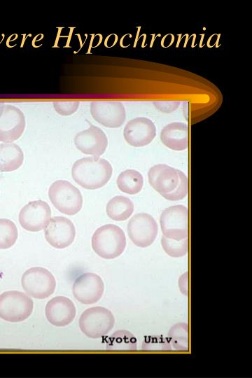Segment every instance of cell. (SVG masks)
Masks as SVG:
<instances>
[{"label":"cell","mask_w":252,"mask_h":378,"mask_svg":"<svg viewBox=\"0 0 252 378\" xmlns=\"http://www.w3.org/2000/svg\"><path fill=\"white\" fill-rule=\"evenodd\" d=\"M4 106H5V103L4 102H0V117L3 113Z\"/></svg>","instance_id":"obj_30"},{"label":"cell","mask_w":252,"mask_h":378,"mask_svg":"<svg viewBox=\"0 0 252 378\" xmlns=\"http://www.w3.org/2000/svg\"><path fill=\"white\" fill-rule=\"evenodd\" d=\"M31 298L18 290L6 291L0 295V318L9 322H20L33 312Z\"/></svg>","instance_id":"obj_5"},{"label":"cell","mask_w":252,"mask_h":378,"mask_svg":"<svg viewBox=\"0 0 252 378\" xmlns=\"http://www.w3.org/2000/svg\"><path fill=\"white\" fill-rule=\"evenodd\" d=\"M179 181L177 187L172 192L162 195V196L167 200L178 201L183 199L188 194V181L185 174L178 170Z\"/></svg>","instance_id":"obj_27"},{"label":"cell","mask_w":252,"mask_h":378,"mask_svg":"<svg viewBox=\"0 0 252 378\" xmlns=\"http://www.w3.org/2000/svg\"><path fill=\"white\" fill-rule=\"evenodd\" d=\"M160 140L167 148L174 150H184L188 147V127L181 122L165 125L160 133Z\"/></svg>","instance_id":"obj_18"},{"label":"cell","mask_w":252,"mask_h":378,"mask_svg":"<svg viewBox=\"0 0 252 378\" xmlns=\"http://www.w3.org/2000/svg\"><path fill=\"white\" fill-rule=\"evenodd\" d=\"M125 246V234L119 226L114 224L99 227L92 237V249L99 256L105 259L120 256Z\"/></svg>","instance_id":"obj_2"},{"label":"cell","mask_w":252,"mask_h":378,"mask_svg":"<svg viewBox=\"0 0 252 378\" xmlns=\"http://www.w3.org/2000/svg\"><path fill=\"white\" fill-rule=\"evenodd\" d=\"M123 136L127 143L132 146H145L155 137L156 127L149 118L137 117L127 122L124 127Z\"/></svg>","instance_id":"obj_14"},{"label":"cell","mask_w":252,"mask_h":378,"mask_svg":"<svg viewBox=\"0 0 252 378\" xmlns=\"http://www.w3.org/2000/svg\"><path fill=\"white\" fill-rule=\"evenodd\" d=\"M113 168L106 159L99 156L85 157L77 160L71 167L74 180L86 189H97L107 183Z\"/></svg>","instance_id":"obj_1"},{"label":"cell","mask_w":252,"mask_h":378,"mask_svg":"<svg viewBox=\"0 0 252 378\" xmlns=\"http://www.w3.org/2000/svg\"><path fill=\"white\" fill-rule=\"evenodd\" d=\"M115 318L112 312L103 307H93L85 310L79 318V328L89 338L98 339L107 335L113 328Z\"/></svg>","instance_id":"obj_4"},{"label":"cell","mask_w":252,"mask_h":378,"mask_svg":"<svg viewBox=\"0 0 252 378\" xmlns=\"http://www.w3.org/2000/svg\"><path fill=\"white\" fill-rule=\"evenodd\" d=\"M80 102L78 101H56L53 102V106L57 113L62 115H69L75 113Z\"/></svg>","instance_id":"obj_28"},{"label":"cell","mask_w":252,"mask_h":378,"mask_svg":"<svg viewBox=\"0 0 252 378\" xmlns=\"http://www.w3.org/2000/svg\"><path fill=\"white\" fill-rule=\"evenodd\" d=\"M48 196L56 209L63 214L74 215L82 208L83 196L80 190L68 181H54L48 189Z\"/></svg>","instance_id":"obj_3"},{"label":"cell","mask_w":252,"mask_h":378,"mask_svg":"<svg viewBox=\"0 0 252 378\" xmlns=\"http://www.w3.org/2000/svg\"><path fill=\"white\" fill-rule=\"evenodd\" d=\"M150 185L161 195L174 190L179 181L178 169L165 164H158L148 172Z\"/></svg>","instance_id":"obj_17"},{"label":"cell","mask_w":252,"mask_h":378,"mask_svg":"<svg viewBox=\"0 0 252 378\" xmlns=\"http://www.w3.org/2000/svg\"><path fill=\"white\" fill-rule=\"evenodd\" d=\"M106 349L112 351H136L137 341L130 332L119 330L111 335L106 341Z\"/></svg>","instance_id":"obj_22"},{"label":"cell","mask_w":252,"mask_h":378,"mask_svg":"<svg viewBox=\"0 0 252 378\" xmlns=\"http://www.w3.org/2000/svg\"><path fill=\"white\" fill-rule=\"evenodd\" d=\"M118 188L123 192L134 195L139 192L144 185L142 174L135 169L122 172L116 179Z\"/></svg>","instance_id":"obj_21"},{"label":"cell","mask_w":252,"mask_h":378,"mask_svg":"<svg viewBox=\"0 0 252 378\" xmlns=\"http://www.w3.org/2000/svg\"><path fill=\"white\" fill-rule=\"evenodd\" d=\"M153 104L160 111L171 113L178 107L180 103L178 101H155Z\"/></svg>","instance_id":"obj_29"},{"label":"cell","mask_w":252,"mask_h":378,"mask_svg":"<svg viewBox=\"0 0 252 378\" xmlns=\"http://www.w3.org/2000/svg\"><path fill=\"white\" fill-rule=\"evenodd\" d=\"M188 208L182 204L171 206L162 212L160 223L163 235L181 240L188 237Z\"/></svg>","instance_id":"obj_7"},{"label":"cell","mask_w":252,"mask_h":378,"mask_svg":"<svg viewBox=\"0 0 252 378\" xmlns=\"http://www.w3.org/2000/svg\"><path fill=\"white\" fill-rule=\"evenodd\" d=\"M26 125L23 112L18 107L6 104L0 117V141L11 143L19 139Z\"/></svg>","instance_id":"obj_13"},{"label":"cell","mask_w":252,"mask_h":378,"mask_svg":"<svg viewBox=\"0 0 252 378\" xmlns=\"http://www.w3.org/2000/svg\"><path fill=\"white\" fill-rule=\"evenodd\" d=\"M168 340L174 349L188 351V326L186 323L174 325L169 330Z\"/></svg>","instance_id":"obj_23"},{"label":"cell","mask_w":252,"mask_h":378,"mask_svg":"<svg viewBox=\"0 0 252 378\" xmlns=\"http://www.w3.org/2000/svg\"><path fill=\"white\" fill-rule=\"evenodd\" d=\"M106 211L108 216L112 220H125L133 213L134 204L130 198L122 195H117L108 202Z\"/></svg>","instance_id":"obj_20"},{"label":"cell","mask_w":252,"mask_h":378,"mask_svg":"<svg viewBox=\"0 0 252 378\" xmlns=\"http://www.w3.org/2000/svg\"><path fill=\"white\" fill-rule=\"evenodd\" d=\"M74 144L80 152L99 156L106 150L108 139L101 128L90 124L88 129L76 134Z\"/></svg>","instance_id":"obj_15"},{"label":"cell","mask_w":252,"mask_h":378,"mask_svg":"<svg viewBox=\"0 0 252 378\" xmlns=\"http://www.w3.org/2000/svg\"><path fill=\"white\" fill-rule=\"evenodd\" d=\"M74 302L64 296H57L48 302L46 316L53 326L63 327L70 324L76 316Z\"/></svg>","instance_id":"obj_16"},{"label":"cell","mask_w":252,"mask_h":378,"mask_svg":"<svg viewBox=\"0 0 252 378\" xmlns=\"http://www.w3.org/2000/svg\"><path fill=\"white\" fill-rule=\"evenodd\" d=\"M90 113L97 122L110 128L120 127L126 119L125 106L118 101H93L90 104Z\"/></svg>","instance_id":"obj_9"},{"label":"cell","mask_w":252,"mask_h":378,"mask_svg":"<svg viewBox=\"0 0 252 378\" xmlns=\"http://www.w3.org/2000/svg\"><path fill=\"white\" fill-rule=\"evenodd\" d=\"M161 245L164 252L173 258L183 257L188 253V238L175 240L163 235L161 238Z\"/></svg>","instance_id":"obj_25"},{"label":"cell","mask_w":252,"mask_h":378,"mask_svg":"<svg viewBox=\"0 0 252 378\" xmlns=\"http://www.w3.org/2000/svg\"><path fill=\"white\" fill-rule=\"evenodd\" d=\"M24 160L21 148L15 143L0 144V170L10 172L18 169Z\"/></svg>","instance_id":"obj_19"},{"label":"cell","mask_w":252,"mask_h":378,"mask_svg":"<svg viewBox=\"0 0 252 378\" xmlns=\"http://www.w3.org/2000/svg\"><path fill=\"white\" fill-rule=\"evenodd\" d=\"M142 349L151 351H171L172 346L168 339L164 337L148 336L143 341Z\"/></svg>","instance_id":"obj_26"},{"label":"cell","mask_w":252,"mask_h":378,"mask_svg":"<svg viewBox=\"0 0 252 378\" xmlns=\"http://www.w3.org/2000/svg\"><path fill=\"white\" fill-rule=\"evenodd\" d=\"M51 216L49 204L41 200L26 204L20 211L19 222L25 230L37 232L44 229Z\"/></svg>","instance_id":"obj_10"},{"label":"cell","mask_w":252,"mask_h":378,"mask_svg":"<svg viewBox=\"0 0 252 378\" xmlns=\"http://www.w3.org/2000/svg\"><path fill=\"white\" fill-rule=\"evenodd\" d=\"M104 284L102 278L92 272H86L79 276L72 286L74 298L84 304H94L103 295Z\"/></svg>","instance_id":"obj_11"},{"label":"cell","mask_w":252,"mask_h":378,"mask_svg":"<svg viewBox=\"0 0 252 378\" xmlns=\"http://www.w3.org/2000/svg\"><path fill=\"white\" fill-rule=\"evenodd\" d=\"M158 224L155 218L146 213L133 216L127 223V232L134 245L141 248L150 246L158 235Z\"/></svg>","instance_id":"obj_8"},{"label":"cell","mask_w":252,"mask_h":378,"mask_svg":"<svg viewBox=\"0 0 252 378\" xmlns=\"http://www.w3.org/2000/svg\"><path fill=\"white\" fill-rule=\"evenodd\" d=\"M47 241L53 247L63 248L69 246L74 240L76 229L72 221L61 216L52 217L44 228Z\"/></svg>","instance_id":"obj_12"},{"label":"cell","mask_w":252,"mask_h":378,"mask_svg":"<svg viewBox=\"0 0 252 378\" xmlns=\"http://www.w3.org/2000/svg\"><path fill=\"white\" fill-rule=\"evenodd\" d=\"M18 228L10 219L0 218V248L11 247L18 238Z\"/></svg>","instance_id":"obj_24"},{"label":"cell","mask_w":252,"mask_h":378,"mask_svg":"<svg viewBox=\"0 0 252 378\" xmlns=\"http://www.w3.org/2000/svg\"><path fill=\"white\" fill-rule=\"evenodd\" d=\"M21 284L27 294L34 298L45 299L51 295L56 287L52 273L46 268L34 267L24 272Z\"/></svg>","instance_id":"obj_6"}]
</instances>
